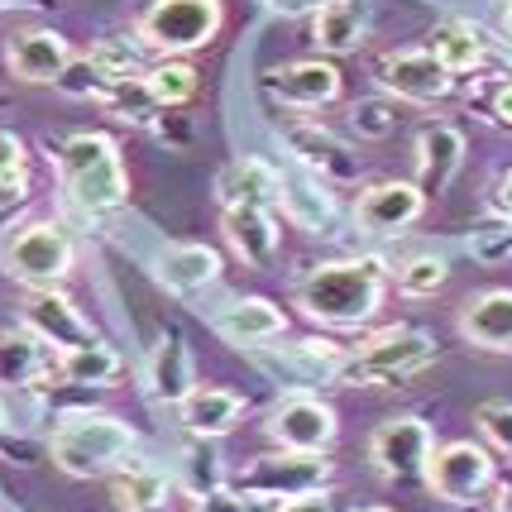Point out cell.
Here are the masks:
<instances>
[{
    "label": "cell",
    "instance_id": "obj_1",
    "mask_svg": "<svg viewBox=\"0 0 512 512\" xmlns=\"http://www.w3.org/2000/svg\"><path fill=\"white\" fill-rule=\"evenodd\" d=\"M383 292H388L383 259H335V264H316L297 283V307L316 326L350 331L379 316Z\"/></svg>",
    "mask_w": 512,
    "mask_h": 512
},
{
    "label": "cell",
    "instance_id": "obj_2",
    "mask_svg": "<svg viewBox=\"0 0 512 512\" xmlns=\"http://www.w3.org/2000/svg\"><path fill=\"white\" fill-rule=\"evenodd\" d=\"M58 173H63V192L77 211L87 216H111L130 201V173L120 144L101 130H77L58 144Z\"/></svg>",
    "mask_w": 512,
    "mask_h": 512
},
{
    "label": "cell",
    "instance_id": "obj_3",
    "mask_svg": "<svg viewBox=\"0 0 512 512\" xmlns=\"http://www.w3.org/2000/svg\"><path fill=\"white\" fill-rule=\"evenodd\" d=\"M134 446H139L134 426L120 422L115 412H67L48 436V460L72 479H96L125 465Z\"/></svg>",
    "mask_w": 512,
    "mask_h": 512
},
{
    "label": "cell",
    "instance_id": "obj_4",
    "mask_svg": "<svg viewBox=\"0 0 512 512\" xmlns=\"http://www.w3.org/2000/svg\"><path fill=\"white\" fill-rule=\"evenodd\" d=\"M426 364H436V340L412 326H393V331L364 340L359 350H350L345 364L335 369V383L340 388H383V383L422 374Z\"/></svg>",
    "mask_w": 512,
    "mask_h": 512
},
{
    "label": "cell",
    "instance_id": "obj_5",
    "mask_svg": "<svg viewBox=\"0 0 512 512\" xmlns=\"http://www.w3.org/2000/svg\"><path fill=\"white\" fill-rule=\"evenodd\" d=\"M221 24V0H154L134 24V39L163 58H182V53H197L211 44L221 34Z\"/></svg>",
    "mask_w": 512,
    "mask_h": 512
},
{
    "label": "cell",
    "instance_id": "obj_6",
    "mask_svg": "<svg viewBox=\"0 0 512 512\" xmlns=\"http://www.w3.org/2000/svg\"><path fill=\"white\" fill-rule=\"evenodd\" d=\"M77 264V245L63 225L53 221H34L20 225L15 235L0 240V268L5 278H15L24 288H58Z\"/></svg>",
    "mask_w": 512,
    "mask_h": 512
},
{
    "label": "cell",
    "instance_id": "obj_7",
    "mask_svg": "<svg viewBox=\"0 0 512 512\" xmlns=\"http://www.w3.org/2000/svg\"><path fill=\"white\" fill-rule=\"evenodd\" d=\"M326 479H331V460H326V455L273 450V455L249 460V465L230 479V489H240L245 498H273V503H283V498H297V493L326 489Z\"/></svg>",
    "mask_w": 512,
    "mask_h": 512
},
{
    "label": "cell",
    "instance_id": "obj_8",
    "mask_svg": "<svg viewBox=\"0 0 512 512\" xmlns=\"http://www.w3.org/2000/svg\"><path fill=\"white\" fill-rule=\"evenodd\" d=\"M268 441L278 450H302V455H326L335 446V422L331 402L312 398V393H288V398H278L268 407Z\"/></svg>",
    "mask_w": 512,
    "mask_h": 512
},
{
    "label": "cell",
    "instance_id": "obj_9",
    "mask_svg": "<svg viewBox=\"0 0 512 512\" xmlns=\"http://www.w3.org/2000/svg\"><path fill=\"white\" fill-rule=\"evenodd\" d=\"M426 489L441 503L469 508L474 498H484L493 489V455L479 441H450L436 446L431 465H426Z\"/></svg>",
    "mask_w": 512,
    "mask_h": 512
},
{
    "label": "cell",
    "instance_id": "obj_10",
    "mask_svg": "<svg viewBox=\"0 0 512 512\" xmlns=\"http://www.w3.org/2000/svg\"><path fill=\"white\" fill-rule=\"evenodd\" d=\"M436 455V436L422 417H388V422L369 436V465L379 469L383 479H426V465Z\"/></svg>",
    "mask_w": 512,
    "mask_h": 512
},
{
    "label": "cell",
    "instance_id": "obj_11",
    "mask_svg": "<svg viewBox=\"0 0 512 512\" xmlns=\"http://www.w3.org/2000/svg\"><path fill=\"white\" fill-rule=\"evenodd\" d=\"M379 87L393 96V101H412V106H431L450 96L455 87V72H450L431 48H398L388 53L379 67Z\"/></svg>",
    "mask_w": 512,
    "mask_h": 512
},
{
    "label": "cell",
    "instance_id": "obj_12",
    "mask_svg": "<svg viewBox=\"0 0 512 512\" xmlns=\"http://www.w3.org/2000/svg\"><path fill=\"white\" fill-rule=\"evenodd\" d=\"M264 91L273 101H283L288 111H321V106L340 101V67H335V58L283 63L264 77Z\"/></svg>",
    "mask_w": 512,
    "mask_h": 512
},
{
    "label": "cell",
    "instance_id": "obj_13",
    "mask_svg": "<svg viewBox=\"0 0 512 512\" xmlns=\"http://www.w3.org/2000/svg\"><path fill=\"white\" fill-rule=\"evenodd\" d=\"M20 321H24V331L39 335L53 355H58V350H72V345L96 340L91 321L77 312V307H72V297L58 292V288H29V297H24V307H20Z\"/></svg>",
    "mask_w": 512,
    "mask_h": 512
},
{
    "label": "cell",
    "instance_id": "obj_14",
    "mask_svg": "<svg viewBox=\"0 0 512 512\" xmlns=\"http://www.w3.org/2000/svg\"><path fill=\"white\" fill-rule=\"evenodd\" d=\"M283 139H288V154L297 158V168L321 178L326 187H335V182H340V187H345V182H359V154L345 139H335L331 130L302 120V125H288Z\"/></svg>",
    "mask_w": 512,
    "mask_h": 512
},
{
    "label": "cell",
    "instance_id": "obj_15",
    "mask_svg": "<svg viewBox=\"0 0 512 512\" xmlns=\"http://www.w3.org/2000/svg\"><path fill=\"white\" fill-rule=\"evenodd\" d=\"M426 216V192L417 182H374L355 201V221L369 235H402Z\"/></svg>",
    "mask_w": 512,
    "mask_h": 512
},
{
    "label": "cell",
    "instance_id": "obj_16",
    "mask_svg": "<svg viewBox=\"0 0 512 512\" xmlns=\"http://www.w3.org/2000/svg\"><path fill=\"white\" fill-rule=\"evenodd\" d=\"M5 63H10V77H20L29 87H53L67 72V63H72V44L58 29H29V34L10 39Z\"/></svg>",
    "mask_w": 512,
    "mask_h": 512
},
{
    "label": "cell",
    "instance_id": "obj_17",
    "mask_svg": "<svg viewBox=\"0 0 512 512\" xmlns=\"http://www.w3.org/2000/svg\"><path fill=\"white\" fill-rule=\"evenodd\" d=\"M245 417V398L235 388H221V383H197L187 398L178 402V422L187 436H201V441H221L230 436Z\"/></svg>",
    "mask_w": 512,
    "mask_h": 512
},
{
    "label": "cell",
    "instance_id": "obj_18",
    "mask_svg": "<svg viewBox=\"0 0 512 512\" xmlns=\"http://www.w3.org/2000/svg\"><path fill=\"white\" fill-rule=\"evenodd\" d=\"M460 335L484 355H512V288H489L469 297L460 312Z\"/></svg>",
    "mask_w": 512,
    "mask_h": 512
},
{
    "label": "cell",
    "instance_id": "obj_19",
    "mask_svg": "<svg viewBox=\"0 0 512 512\" xmlns=\"http://www.w3.org/2000/svg\"><path fill=\"white\" fill-rule=\"evenodd\" d=\"M369 34V5L364 0H321L312 15V44L321 58H350L364 48Z\"/></svg>",
    "mask_w": 512,
    "mask_h": 512
},
{
    "label": "cell",
    "instance_id": "obj_20",
    "mask_svg": "<svg viewBox=\"0 0 512 512\" xmlns=\"http://www.w3.org/2000/svg\"><path fill=\"white\" fill-rule=\"evenodd\" d=\"M465 168V134L455 130V125H426L417 134V187H422L426 197H441L455 173Z\"/></svg>",
    "mask_w": 512,
    "mask_h": 512
},
{
    "label": "cell",
    "instance_id": "obj_21",
    "mask_svg": "<svg viewBox=\"0 0 512 512\" xmlns=\"http://www.w3.org/2000/svg\"><path fill=\"white\" fill-rule=\"evenodd\" d=\"M211 326L230 340V345H264V340H278V335L288 331V316L278 302H268V297H235V302H225L221 312L211 316Z\"/></svg>",
    "mask_w": 512,
    "mask_h": 512
},
{
    "label": "cell",
    "instance_id": "obj_22",
    "mask_svg": "<svg viewBox=\"0 0 512 512\" xmlns=\"http://www.w3.org/2000/svg\"><path fill=\"white\" fill-rule=\"evenodd\" d=\"M225 240L249 268H268L278 254V221L268 206H225Z\"/></svg>",
    "mask_w": 512,
    "mask_h": 512
},
{
    "label": "cell",
    "instance_id": "obj_23",
    "mask_svg": "<svg viewBox=\"0 0 512 512\" xmlns=\"http://www.w3.org/2000/svg\"><path fill=\"white\" fill-rule=\"evenodd\" d=\"M221 278V254L211 245H168L158 259V283L173 297H197Z\"/></svg>",
    "mask_w": 512,
    "mask_h": 512
},
{
    "label": "cell",
    "instance_id": "obj_24",
    "mask_svg": "<svg viewBox=\"0 0 512 512\" xmlns=\"http://www.w3.org/2000/svg\"><path fill=\"white\" fill-rule=\"evenodd\" d=\"M197 388V364H192V350L178 331L158 335L154 355H149V393L168 407H178L187 393Z\"/></svg>",
    "mask_w": 512,
    "mask_h": 512
},
{
    "label": "cell",
    "instance_id": "obj_25",
    "mask_svg": "<svg viewBox=\"0 0 512 512\" xmlns=\"http://www.w3.org/2000/svg\"><path fill=\"white\" fill-rule=\"evenodd\" d=\"M216 197L221 206H278L283 201V173L268 168L264 158H240L216 178Z\"/></svg>",
    "mask_w": 512,
    "mask_h": 512
},
{
    "label": "cell",
    "instance_id": "obj_26",
    "mask_svg": "<svg viewBox=\"0 0 512 512\" xmlns=\"http://www.w3.org/2000/svg\"><path fill=\"white\" fill-rule=\"evenodd\" d=\"M53 374L72 388H111L120 379V355L96 335L87 345H72V350H58L53 355Z\"/></svg>",
    "mask_w": 512,
    "mask_h": 512
},
{
    "label": "cell",
    "instance_id": "obj_27",
    "mask_svg": "<svg viewBox=\"0 0 512 512\" xmlns=\"http://www.w3.org/2000/svg\"><path fill=\"white\" fill-rule=\"evenodd\" d=\"M168 474L154 465H139V460H125L120 469H111V498L120 512H163L168 508Z\"/></svg>",
    "mask_w": 512,
    "mask_h": 512
},
{
    "label": "cell",
    "instance_id": "obj_28",
    "mask_svg": "<svg viewBox=\"0 0 512 512\" xmlns=\"http://www.w3.org/2000/svg\"><path fill=\"white\" fill-rule=\"evenodd\" d=\"M426 48L450 67V72H474L484 63V39L469 20H436L426 34Z\"/></svg>",
    "mask_w": 512,
    "mask_h": 512
},
{
    "label": "cell",
    "instance_id": "obj_29",
    "mask_svg": "<svg viewBox=\"0 0 512 512\" xmlns=\"http://www.w3.org/2000/svg\"><path fill=\"white\" fill-rule=\"evenodd\" d=\"M278 206H283V216H288L297 230H326L335 216V201L321 178H312V182L283 178V201H278Z\"/></svg>",
    "mask_w": 512,
    "mask_h": 512
},
{
    "label": "cell",
    "instance_id": "obj_30",
    "mask_svg": "<svg viewBox=\"0 0 512 512\" xmlns=\"http://www.w3.org/2000/svg\"><path fill=\"white\" fill-rule=\"evenodd\" d=\"M48 364V345L34 331L0 335V383H34Z\"/></svg>",
    "mask_w": 512,
    "mask_h": 512
},
{
    "label": "cell",
    "instance_id": "obj_31",
    "mask_svg": "<svg viewBox=\"0 0 512 512\" xmlns=\"http://www.w3.org/2000/svg\"><path fill=\"white\" fill-rule=\"evenodd\" d=\"M144 82H149V91H154V101L163 106V111H178V106H187L192 96H197V67L182 63V58H163L158 67H149L144 72Z\"/></svg>",
    "mask_w": 512,
    "mask_h": 512
},
{
    "label": "cell",
    "instance_id": "obj_32",
    "mask_svg": "<svg viewBox=\"0 0 512 512\" xmlns=\"http://www.w3.org/2000/svg\"><path fill=\"white\" fill-rule=\"evenodd\" d=\"M101 106L115 115V120H125V125H154V115L163 111L154 101V91L144 77H125V82H111L106 96H101Z\"/></svg>",
    "mask_w": 512,
    "mask_h": 512
},
{
    "label": "cell",
    "instance_id": "obj_33",
    "mask_svg": "<svg viewBox=\"0 0 512 512\" xmlns=\"http://www.w3.org/2000/svg\"><path fill=\"white\" fill-rule=\"evenodd\" d=\"M91 67L106 77V82H125V77H144V44L139 39H101V44L87 53Z\"/></svg>",
    "mask_w": 512,
    "mask_h": 512
},
{
    "label": "cell",
    "instance_id": "obj_34",
    "mask_svg": "<svg viewBox=\"0 0 512 512\" xmlns=\"http://www.w3.org/2000/svg\"><path fill=\"white\" fill-rule=\"evenodd\" d=\"M182 479H187L192 498H201V493H211V489H225V465H221V455H216V441L192 436V446L182 455Z\"/></svg>",
    "mask_w": 512,
    "mask_h": 512
},
{
    "label": "cell",
    "instance_id": "obj_35",
    "mask_svg": "<svg viewBox=\"0 0 512 512\" xmlns=\"http://www.w3.org/2000/svg\"><path fill=\"white\" fill-rule=\"evenodd\" d=\"M29 197V154L24 139L10 130H0V206Z\"/></svg>",
    "mask_w": 512,
    "mask_h": 512
},
{
    "label": "cell",
    "instance_id": "obj_36",
    "mask_svg": "<svg viewBox=\"0 0 512 512\" xmlns=\"http://www.w3.org/2000/svg\"><path fill=\"white\" fill-rule=\"evenodd\" d=\"M450 278L446 259H436V254H417V259H407L398 264V292L402 297H431V292H441Z\"/></svg>",
    "mask_w": 512,
    "mask_h": 512
},
{
    "label": "cell",
    "instance_id": "obj_37",
    "mask_svg": "<svg viewBox=\"0 0 512 512\" xmlns=\"http://www.w3.org/2000/svg\"><path fill=\"white\" fill-rule=\"evenodd\" d=\"M350 120H355L359 139H388V134L398 130L402 115L388 96H374V101H355V106H350Z\"/></svg>",
    "mask_w": 512,
    "mask_h": 512
},
{
    "label": "cell",
    "instance_id": "obj_38",
    "mask_svg": "<svg viewBox=\"0 0 512 512\" xmlns=\"http://www.w3.org/2000/svg\"><path fill=\"white\" fill-rule=\"evenodd\" d=\"M479 431L498 455L512 460V402H484L479 407Z\"/></svg>",
    "mask_w": 512,
    "mask_h": 512
},
{
    "label": "cell",
    "instance_id": "obj_39",
    "mask_svg": "<svg viewBox=\"0 0 512 512\" xmlns=\"http://www.w3.org/2000/svg\"><path fill=\"white\" fill-rule=\"evenodd\" d=\"M53 87L63 91V96H91V101H101L111 82H106V77H101V72L91 67V58H82V63L72 58V63H67V72L58 77V82H53Z\"/></svg>",
    "mask_w": 512,
    "mask_h": 512
},
{
    "label": "cell",
    "instance_id": "obj_40",
    "mask_svg": "<svg viewBox=\"0 0 512 512\" xmlns=\"http://www.w3.org/2000/svg\"><path fill=\"white\" fill-rule=\"evenodd\" d=\"M469 249H474V259H484V264H503V259H512V221L484 225V230L469 240Z\"/></svg>",
    "mask_w": 512,
    "mask_h": 512
},
{
    "label": "cell",
    "instance_id": "obj_41",
    "mask_svg": "<svg viewBox=\"0 0 512 512\" xmlns=\"http://www.w3.org/2000/svg\"><path fill=\"white\" fill-rule=\"evenodd\" d=\"M197 512H249V498L240 489H211V493H201L197 498Z\"/></svg>",
    "mask_w": 512,
    "mask_h": 512
},
{
    "label": "cell",
    "instance_id": "obj_42",
    "mask_svg": "<svg viewBox=\"0 0 512 512\" xmlns=\"http://www.w3.org/2000/svg\"><path fill=\"white\" fill-rule=\"evenodd\" d=\"M273 512H335L331 503V493L326 489H316V493H297V498H283Z\"/></svg>",
    "mask_w": 512,
    "mask_h": 512
},
{
    "label": "cell",
    "instance_id": "obj_43",
    "mask_svg": "<svg viewBox=\"0 0 512 512\" xmlns=\"http://www.w3.org/2000/svg\"><path fill=\"white\" fill-rule=\"evenodd\" d=\"M489 120L498 130H512V82H498L489 96Z\"/></svg>",
    "mask_w": 512,
    "mask_h": 512
},
{
    "label": "cell",
    "instance_id": "obj_44",
    "mask_svg": "<svg viewBox=\"0 0 512 512\" xmlns=\"http://www.w3.org/2000/svg\"><path fill=\"white\" fill-rule=\"evenodd\" d=\"M268 15H283V20H302V15H316L321 0H259Z\"/></svg>",
    "mask_w": 512,
    "mask_h": 512
},
{
    "label": "cell",
    "instance_id": "obj_45",
    "mask_svg": "<svg viewBox=\"0 0 512 512\" xmlns=\"http://www.w3.org/2000/svg\"><path fill=\"white\" fill-rule=\"evenodd\" d=\"M493 201H498V211H503V216L512 221V168L503 173V178H498V192H493Z\"/></svg>",
    "mask_w": 512,
    "mask_h": 512
},
{
    "label": "cell",
    "instance_id": "obj_46",
    "mask_svg": "<svg viewBox=\"0 0 512 512\" xmlns=\"http://www.w3.org/2000/svg\"><path fill=\"white\" fill-rule=\"evenodd\" d=\"M493 512H512V484H503V489H498V498H493Z\"/></svg>",
    "mask_w": 512,
    "mask_h": 512
},
{
    "label": "cell",
    "instance_id": "obj_47",
    "mask_svg": "<svg viewBox=\"0 0 512 512\" xmlns=\"http://www.w3.org/2000/svg\"><path fill=\"white\" fill-rule=\"evenodd\" d=\"M498 20H503V29L512 34V0H498Z\"/></svg>",
    "mask_w": 512,
    "mask_h": 512
},
{
    "label": "cell",
    "instance_id": "obj_48",
    "mask_svg": "<svg viewBox=\"0 0 512 512\" xmlns=\"http://www.w3.org/2000/svg\"><path fill=\"white\" fill-rule=\"evenodd\" d=\"M20 5H44V0H0V10H20Z\"/></svg>",
    "mask_w": 512,
    "mask_h": 512
},
{
    "label": "cell",
    "instance_id": "obj_49",
    "mask_svg": "<svg viewBox=\"0 0 512 512\" xmlns=\"http://www.w3.org/2000/svg\"><path fill=\"white\" fill-rule=\"evenodd\" d=\"M5 431H10V422H5V407H0V441H5Z\"/></svg>",
    "mask_w": 512,
    "mask_h": 512
},
{
    "label": "cell",
    "instance_id": "obj_50",
    "mask_svg": "<svg viewBox=\"0 0 512 512\" xmlns=\"http://www.w3.org/2000/svg\"><path fill=\"white\" fill-rule=\"evenodd\" d=\"M350 512H393V508H350Z\"/></svg>",
    "mask_w": 512,
    "mask_h": 512
}]
</instances>
